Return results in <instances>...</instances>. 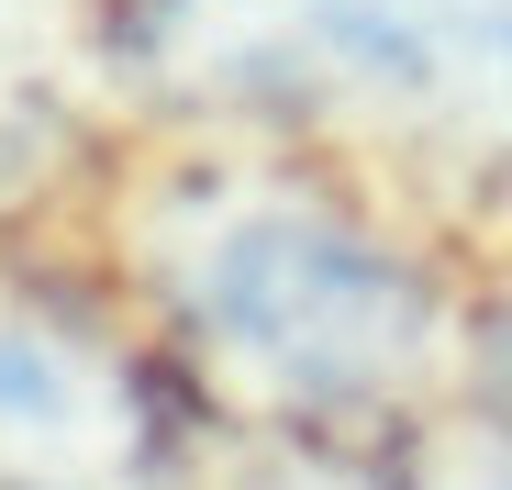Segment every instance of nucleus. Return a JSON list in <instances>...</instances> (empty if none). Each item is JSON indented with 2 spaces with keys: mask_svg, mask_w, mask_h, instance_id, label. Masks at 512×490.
I'll use <instances>...</instances> for the list:
<instances>
[{
  "mask_svg": "<svg viewBox=\"0 0 512 490\" xmlns=\"http://www.w3.org/2000/svg\"><path fill=\"white\" fill-rule=\"evenodd\" d=\"M179 424L90 312L0 290V490H167Z\"/></svg>",
  "mask_w": 512,
  "mask_h": 490,
  "instance_id": "obj_3",
  "label": "nucleus"
},
{
  "mask_svg": "<svg viewBox=\"0 0 512 490\" xmlns=\"http://www.w3.org/2000/svg\"><path fill=\"white\" fill-rule=\"evenodd\" d=\"M123 45L223 112H512V0H145Z\"/></svg>",
  "mask_w": 512,
  "mask_h": 490,
  "instance_id": "obj_2",
  "label": "nucleus"
},
{
  "mask_svg": "<svg viewBox=\"0 0 512 490\" xmlns=\"http://www.w3.org/2000/svg\"><path fill=\"white\" fill-rule=\"evenodd\" d=\"M179 323L234 401L279 424H346L401 401V379L435 346V301L379 234L334 223L312 201H234L212 212L179 268Z\"/></svg>",
  "mask_w": 512,
  "mask_h": 490,
  "instance_id": "obj_1",
  "label": "nucleus"
},
{
  "mask_svg": "<svg viewBox=\"0 0 512 490\" xmlns=\"http://www.w3.org/2000/svg\"><path fill=\"white\" fill-rule=\"evenodd\" d=\"M490 490H512V479H490Z\"/></svg>",
  "mask_w": 512,
  "mask_h": 490,
  "instance_id": "obj_4",
  "label": "nucleus"
}]
</instances>
